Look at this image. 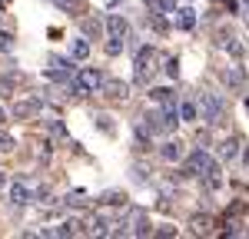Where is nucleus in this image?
<instances>
[{
  "label": "nucleus",
  "instance_id": "f257e3e1",
  "mask_svg": "<svg viewBox=\"0 0 249 239\" xmlns=\"http://www.w3.org/2000/svg\"><path fill=\"white\" fill-rule=\"evenodd\" d=\"M176 123H179L176 103H163L160 110H150V113L143 117V126L150 130V137H170L173 130H176Z\"/></svg>",
  "mask_w": 249,
  "mask_h": 239
},
{
  "label": "nucleus",
  "instance_id": "f03ea898",
  "mask_svg": "<svg viewBox=\"0 0 249 239\" xmlns=\"http://www.w3.org/2000/svg\"><path fill=\"white\" fill-rule=\"evenodd\" d=\"M196 110H199V120L206 126H219L226 120V103H223V97L219 93H210V90L196 93Z\"/></svg>",
  "mask_w": 249,
  "mask_h": 239
},
{
  "label": "nucleus",
  "instance_id": "7ed1b4c3",
  "mask_svg": "<svg viewBox=\"0 0 249 239\" xmlns=\"http://www.w3.org/2000/svg\"><path fill=\"white\" fill-rule=\"evenodd\" d=\"M156 63V50L146 43V47H140L136 50V60H133V83H140V86H150V77H153V67Z\"/></svg>",
  "mask_w": 249,
  "mask_h": 239
},
{
  "label": "nucleus",
  "instance_id": "20e7f679",
  "mask_svg": "<svg viewBox=\"0 0 249 239\" xmlns=\"http://www.w3.org/2000/svg\"><path fill=\"white\" fill-rule=\"evenodd\" d=\"M186 163H183V176H203V170L210 166V153H203V150H193L190 156H183Z\"/></svg>",
  "mask_w": 249,
  "mask_h": 239
},
{
  "label": "nucleus",
  "instance_id": "39448f33",
  "mask_svg": "<svg viewBox=\"0 0 249 239\" xmlns=\"http://www.w3.org/2000/svg\"><path fill=\"white\" fill-rule=\"evenodd\" d=\"M219 43H223V50L232 53L236 60H243L249 53V43H243V37H236V34H230V30H223V34H219Z\"/></svg>",
  "mask_w": 249,
  "mask_h": 239
},
{
  "label": "nucleus",
  "instance_id": "423d86ee",
  "mask_svg": "<svg viewBox=\"0 0 249 239\" xmlns=\"http://www.w3.org/2000/svg\"><path fill=\"white\" fill-rule=\"evenodd\" d=\"M107 34H110V40H120V43H126V37H130V23H126V17H120V14H110V17H107Z\"/></svg>",
  "mask_w": 249,
  "mask_h": 239
},
{
  "label": "nucleus",
  "instance_id": "0eeeda50",
  "mask_svg": "<svg viewBox=\"0 0 249 239\" xmlns=\"http://www.w3.org/2000/svg\"><path fill=\"white\" fill-rule=\"evenodd\" d=\"M223 83H226L230 90H246L249 86V73L239 67V63H236V67H226V70H223Z\"/></svg>",
  "mask_w": 249,
  "mask_h": 239
},
{
  "label": "nucleus",
  "instance_id": "6e6552de",
  "mask_svg": "<svg viewBox=\"0 0 249 239\" xmlns=\"http://www.w3.org/2000/svg\"><path fill=\"white\" fill-rule=\"evenodd\" d=\"M203 186H206L210 193H219V189H223V166H219L216 159H210V166L203 170Z\"/></svg>",
  "mask_w": 249,
  "mask_h": 239
},
{
  "label": "nucleus",
  "instance_id": "1a4fd4ad",
  "mask_svg": "<svg viewBox=\"0 0 249 239\" xmlns=\"http://www.w3.org/2000/svg\"><path fill=\"white\" fill-rule=\"evenodd\" d=\"M183 156H186L183 139H166V143L160 146V159H163V163H179Z\"/></svg>",
  "mask_w": 249,
  "mask_h": 239
},
{
  "label": "nucleus",
  "instance_id": "9d476101",
  "mask_svg": "<svg viewBox=\"0 0 249 239\" xmlns=\"http://www.w3.org/2000/svg\"><path fill=\"white\" fill-rule=\"evenodd\" d=\"M100 93H107L110 100H126V97H130V83L107 77V80H103V86H100Z\"/></svg>",
  "mask_w": 249,
  "mask_h": 239
},
{
  "label": "nucleus",
  "instance_id": "9b49d317",
  "mask_svg": "<svg viewBox=\"0 0 249 239\" xmlns=\"http://www.w3.org/2000/svg\"><path fill=\"white\" fill-rule=\"evenodd\" d=\"M150 233H153L150 216L143 209H133V216H130V236H150Z\"/></svg>",
  "mask_w": 249,
  "mask_h": 239
},
{
  "label": "nucleus",
  "instance_id": "f8f14e48",
  "mask_svg": "<svg viewBox=\"0 0 249 239\" xmlns=\"http://www.w3.org/2000/svg\"><path fill=\"white\" fill-rule=\"evenodd\" d=\"M43 110V100H20L17 106H14V117L17 120H34Z\"/></svg>",
  "mask_w": 249,
  "mask_h": 239
},
{
  "label": "nucleus",
  "instance_id": "ddd939ff",
  "mask_svg": "<svg viewBox=\"0 0 249 239\" xmlns=\"http://www.w3.org/2000/svg\"><path fill=\"white\" fill-rule=\"evenodd\" d=\"M30 199H34V193H30V183H27V179H17V183L10 186V203H14V206H27Z\"/></svg>",
  "mask_w": 249,
  "mask_h": 239
},
{
  "label": "nucleus",
  "instance_id": "4468645a",
  "mask_svg": "<svg viewBox=\"0 0 249 239\" xmlns=\"http://www.w3.org/2000/svg\"><path fill=\"white\" fill-rule=\"evenodd\" d=\"M173 17H176V27H179V30H193V27H196V10H193V7H176Z\"/></svg>",
  "mask_w": 249,
  "mask_h": 239
},
{
  "label": "nucleus",
  "instance_id": "2eb2a0df",
  "mask_svg": "<svg viewBox=\"0 0 249 239\" xmlns=\"http://www.w3.org/2000/svg\"><path fill=\"white\" fill-rule=\"evenodd\" d=\"M110 226H113V216H107V213H96L90 219V233H96V236H110Z\"/></svg>",
  "mask_w": 249,
  "mask_h": 239
},
{
  "label": "nucleus",
  "instance_id": "dca6fc26",
  "mask_svg": "<svg viewBox=\"0 0 249 239\" xmlns=\"http://www.w3.org/2000/svg\"><path fill=\"white\" fill-rule=\"evenodd\" d=\"M236 156H239V139L226 137L223 143H219V159H223V163H230V159H236Z\"/></svg>",
  "mask_w": 249,
  "mask_h": 239
},
{
  "label": "nucleus",
  "instance_id": "f3484780",
  "mask_svg": "<svg viewBox=\"0 0 249 239\" xmlns=\"http://www.w3.org/2000/svg\"><path fill=\"white\" fill-rule=\"evenodd\" d=\"M176 110H179V120H183V123H196V120H199L196 100H179V106H176Z\"/></svg>",
  "mask_w": 249,
  "mask_h": 239
},
{
  "label": "nucleus",
  "instance_id": "a211bd4d",
  "mask_svg": "<svg viewBox=\"0 0 249 239\" xmlns=\"http://www.w3.org/2000/svg\"><path fill=\"white\" fill-rule=\"evenodd\" d=\"M87 57H90V40L87 37L73 40V43H70V60H87Z\"/></svg>",
  "mask_w": 249,
  "mask_h": 239
},
{
  "label": "nucleus",
  "instance_id": "6ab92c4d",
  "mask_svg": "<svg viewBox=\"0 0 249 239\" xmlns=\"http://www.w3.org/2000/svg\"><path fill=\"white\" fill-rule=\"evenodd\" d=\"M80 27H83V37H87V40H96L100 34H103V23H100V20H93V17H83V23H80Z\"/></svg>",
  "mask_w": 249,
  "mask_h": 239
},
{
  "label": "nucleus",
  "instance_id": "aec40b11",
  "mask_svg": "<svg viewBox=\"0 0 249 239\" xmlns=\"http://www.w3.org/2000/svg\"><path fill=\"white\" fill-rule=\"evenodd\" d=\"M80 226H83V222L70 216L67 222H63V226H60V229H53V236H77V233H80Z\"/></svg>",
  "mask_w": 249,
  "mask_h": 239
},
{
  "label": "nucleus",
  "instance_id": "412c9836",
  "mask_svg": "<svg viewBox=\"0 0 249 239\" xmlns=\"http://www.w3.org/2000/svg\"><path fill=\"white\" fill-rule=\"evenodd\" d=\"M150 97L163 106V103H176V93L173 90H166V86H156V90H150Z\"/></svg>",
  "mask_w": 249,
  "mask_h": 239
},
{
  "label": "nucleus",
  "instance_id": "4be33fe9",
  "mask_svg": "<svg viewBox=\"0 0 249 239\" xmlns=\"http://www.w3.org/2000/svg\"><path fill=\"white\" fill-rule=\"evenodd\" d=\"M57 7H63V10H73L77 17L87 10V3H83V0H57Z\"/></svg>",
  "mask_w": 249,
  "mask_h": 239
},
{
  "label": "nucleus",
  "instance_id": "5701e85b",
  "mask_svg": "<svg viewBox=\"0 0 249 239\" xmlns=\"http://www.w3.org/2000/svg\"><path fill=\"white\" fill-rule=\"evenodd\" d=\"M47 130H50L53 137H67V130H63V123H60L57 117H50V120H47Z\"/></svg>",
  "mask_w": 249,
  "mask_h": 239
},
{
  "label": "nucleus",
  "instance_id": "b1692460",
  "mask_svg": "<svg viewBox=\"0 0 249 239\" xmlns=\"http://www.w3.org/2000/svg\"><path fill=\"white\" fill-rule=\"evenodd\" d=\"M96 126H100L107 137H113V123H110V117H107V113H100V117H96Z\"/></svg>",
  "mask_w": 249,
  "mask_h": 239
},
{
  "label": "nucleus",
  "instance_id": "393cba45",
  "mask_svg": "<svg viewBox=\"0 0 249 239\" xmlns=\"http://www.w3.org/2000/svg\"><path fill=\"white\" fill-rule=\"evenodd\" d=\"M10 50H14V37L7 30H0V53H10Z\"/></svg>",
  "mask_w": 249,
  "mask_h": 239
},
{
  "label": "nucleus",
  "instance_id": "a878e982",
  "mask_svg": "<svg viewBox=\"0 0 249 239\" xmlns=\"http://www.w3.org/2000/svg\"><path fill=\"white\" fill-rule=\"evenodd\" d=\"M103 203L107 206H120V203H126V196H120L116 189H110V193H103Z\"/></svg>",
  "mask_w": 249,
  "mask_h": 239
},
{
  "label": "nucleus",
  "instance_id": "bb28decb",
  "mask_svg": "<svg viewBox=\"0 0 249 239\" xmlns=\"http://www.w3.org/2000/svg\"><path fill=\"white\" fill-rule=\"evenodd\" d=\"M176 73H179V60H176V57H170V60H166V77H170V80H176Z\"/></svg>",
  "mask_w": 249,
  "mask_h": 239
},
{
  "label": "nucleus",
  "instance_id": "cd10ccee",
  "mask_svg": "<svg viewBox=\"0 0 249 239\" xmlns=\"http://www.w3.org/2000/svg\"><path fill=\"white\" fill-rule=\"evenodd\" d=\"M10 90H14V80L3 77V80H0V97H10Z\"/></svg>",
  "mask_w": 249,
  "mask_h": 239
},
{
  "label": "nucleus",
  "instance_id": "c85d7f7f",
  "mask_svg": "<svg viewBox=\"0 0 249 239\" xmlns=\"http://www.w3.org/2000/svg\"><path fill=\"white\" fill-rule=\"evenodd\" d=\"M156 7H160L163 14H173V10H176V0H156Z\"/></svg>",
  "mask_w": 249,
  "mask_h": 239
},
{
  "label": "nucleus",
  "instance_id": "c756f323",
  "mask_svg": "<svg viewBox=\"0 0 249 239\" xmlns=\"http://www.w3.org/2000/svg\"><path fill=\"white\" fill-rule=\"evenodd\" d=\"M107 53H110V57L123 53V43H120V40H110V43H107Z\"/></svg>",
  "mask_w": 249,
  "mask_h": 239
},
{
  "label": "nucleus",
  "instance_id": "7c9ffc66",
  "mask_svg": "<svg viewBox=\"0 0 249 239\" xmlns=\"http://www.w3.org/2000/svg\"><path fill=\"white\" fill-rule=\"evenodd\" d=\"M133 179H136V183H146L150 176H146V170H143V166H133Z\"/></svg>",
  "mask_w": 249,
  "mask_h": 239
},
{
  "label": "nucleus",
  "instance_id": "2f4dec72",
  "mask_svg": "<svg viewBox=\"0 0 249 239\" xmlns=\"http://www.w3.org/2000/svg\"><path fill=\"white\" fill-rule=\"evenodd\" d=\"M156 236H176V226H160V229H153Z\"/></svg>",
  "mask_w": 249,
  "mask_h": 239
},
{
  "label": "nucleus",
  "instance_id": "473e14b6",
  "mask_svg": "<svg viewBox=\"0 0 249 239\" xmlns=\"http://www.w3.org/2000/svg\"><path fill=\"white\" fill-rule=\"evenodd\" d=\"M10 146H14V139L7 137V133H0V150H10Z\"/></svg>",
  "mask_w": 249,
  "mask_h": 239
},
{
  "label": "nucleus",
  "instance_id": "72a5a7b5",
  "mask_svg": "<svg viewBox=\"0 0 249 239\" xmlns=\"http://www.w3.org/2000/svg\"><path fill=\"white\" fill-rule=\"evenodd\" d=\"M243 17L249 20V0H243Z\"/></svg>",
  "mask_w": 249,
  "mask_h": 239
},
{
  "label": "nucleus",
  "instance_id": "f704fd0d",
  "mask_svg": "<svg viewBox=\"0 0 249 239\" xmlns=\"http://www.w3.org/2000/svg\"><path fill=\"white\" fill-rule=\"evenodd\" d=\"M0 123H7V110L3 106H0Z\"/></svg>",
  "mask_w": 249,
  "mask_h": 239
},
{
  "label": "nucleus",
  "instance_id": "c9c22d12",
  "mask_svg": "<svg viewBox=\"0 0 249 239\" xmlns=\"http://www.w3.org/2000/svg\"><path fill=\"white\" fill-rule=\"evenodd\" d=\"M3 186H7V173H0V189H3Z\"/></svg>",
  "mask_w": 249,
  "mask_h": 239
},
{
  "label": "nucleus",
  "instance_id": "e433bc0d",
  "mask_svg": "<svg viewBox=\"0 0 249 239\" xmlns=\"http://www.w3.org/2000/svg\"><path fill=\"white\" fill-rule=\"evenodd\" d=\"M243 159H246V166H249V146H246V153H243Z\"/></svg>",
  "mask_w": 249,
  "mask_h": 239
},
{
  "label": "nucleus",
  "instance_id": "4c0bfd02",
  "mask_svg": "<svg viewBox=\"0 0 249 239\" xmlns=\"http://www.w3.org/2000/svg\"><path fill=\"white\" fill-rule=\"evenodd\" d=\"M246 110H249V100H246Z\"/></svg>",
  "mask_w": 249,
  "mask_h": 239
}]
</instances>
